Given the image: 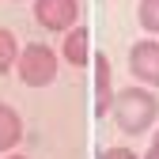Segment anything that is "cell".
<instances>
[{
	"mask_svg": "<svg viewBox=\"0 0 159 159\" xmlns=\"http://www.w3.org/2000/svg\"><path fill=\"white\" fill-rule=\"evenodd\" d=\"M110 114H114L117 129H121L125 136H140V133H148V129L159 121V98L152 95V87L133 84V87L114 91Z\"/></svg>",
	"mask_w": 159,
	"mask_h": 159,
	"instance_id": "1",
	"label": "cell"
},
{
	"mask_svg": "<svg viewBox=\"0 0 159 159\" xmlns=\"http://www.w3.org/2000/svg\"><path fill=\"white\" fill-rule=\"evenodd\" d=\"M15 68L27 87H49L57 80V49H49L46 42H30V46H23Z\"/></svg>",
	"mask_w": 159,
	"mask_h": 159,
	"instance_id": "2",
	"label": "cell"
},
{
	"mask_svg": "<svg viewBox=\"0 0 159 159\" xmlns=\"http://www.w3.org/2000/svg\"><path fill=\"white\" fill-rule=\"evenodd\" d=\"M129 72L144 87H159V38H140L129 49Z\"/></svg>",
	"mask_w": 159,
	"mask_h": 159,
	"instance_id": "3",
	"label": "cell"
},
{
	"mask_svg": "<svg viewBox=\"0 0 159 159\" xmlns=\"http://www.w3.org/2000/svg\"><path fill=\"white\" fill-rule=\"evenodd\" d=\"M34 19L46 30H72L80 23V0H34Z\"/></svg>",
	"mask_w": 159,
	"mask_h": 159,
	"instance_id": "4",
	"label": "cell"
},
{
	"mask_svg": "<svg viewBox=\"0 0 159 159\" xmlns=\"http://www.w3.org/2000/svg\"><path fill=\"white\" fill-rule=\"evenodd\" d=\"M114 106V72H110V57L95 53V114L106 117Z\"/></svg>",
	"mask_w": 159,
	"mask_h": 159,
	"instance_id": "5",
	"label": "cell"
},
{
	"mask_svg": "<svg viewBox=\"0 0 159 159\" xmlns=\"http://www.w3.org/2000/svg\"><path fill=\"white\" fill-rule=\"evenodd\" d=\"M61 57L68 65H76V68H84L87 61H91V30L84 27V23H76L72 30H65V46H61Z\"/></svg>",
	"mask_w": 159,
	"mask_h": 159,
	"instance_id": "6",
	"label": "cell"
},
{
	"mask_svg": "<svg viewBox=\"0 0 159 159\" xmlns=\"http://www.w3.org/2000/svg\"><path fill=\"white\" fill-rule=\"evenodd\" d=\"M23 140V117H19L15 106L0 102V155H8L11 148H19Z\"/></svg>",
	"mask_w": 159,
	"mask_h": 159,
	"instance_id": "7",
	"label": "cell"
},
{
	"mask_svg": "<svg viewBox=\"0 0 159 159\" xmlns=\"http://www.w3.org/2000/svg\"><path fill=\"white\" fill-rule=\"evenodd\" d=\"M15 61H19V42H15V34L8 27H0V76L11 72Z\"/></svg>",
	"mask_w": 159,
	"mask_h": 159,
	"instance_id": "8",
	"label": "cell"
},
{
	"mask_svg": "<svg viewBox=\"0 0 159 159\" xmlns=\"http://www.w3.org/2000/svg\"><path fill=\"white\" fill-rule=\"evenodd\" d=\"M136 19H140V27L148 34L159 38V0H140V4H136Z\"/></svg>",
	"mask_w": 159,
	"mask_h": 159,
	"instance_id": "9",
	"label": "cell"
},
{
	"mask_svg": "<svg viewBox=\"0 0 159 159\" xmlns=\"http://www.w3.org/2000/svg\"><path fill=\"white\" fill-rule=\"evenodd\" d=\"M98 159H140L133 148H125V144H117V148H106V152H98Z\"/></svg>",
	"mask_w": 159,
	"mask_h": 159,
	"instance_id": "10",
	"label": "cell"
},
{
	"mask_svg": "<svg viewBox=\"0 0 159 159\" xmlns=\"http://www.w3.org/2000/svg\"><path fill=\"white\" fill-rule=\"evenodd\" d=\"M144 159H159V144H152V148L144 152Z\"/></svg>",
	"mask_w": 159,
	"mask_h": 159,
	"instance_id": "11",
	"label": "cell"
},
{
	"mask_svg": "<svg viewBox=\"0 0 159 159\" xmlns=\"http://www.w3.org/2000/svg\"><path fill=\"white\" fill-rule=\"evenodd\" d=\"M4 159H27V155H11V152H8V155H4Z\"/></svg>",
	"mask_w": 159,
	"mask_h": 159,
	"instance_id": "12",
	"label": "cell"
},
{
	"mask_svg": "<svg viewBox=\"0 0 159 159\" xmlns=\"http://www.w3.org/2000/svg\"><path fill=\"white\" fill-rule=\"evenodd\" d=\"M152 144H159V129H155V140H152Z\"/></svg>",
	"mask_w": 159,
	"mask_h": 159,
	"instance_id": "13",
	"label": "cell"
}]
</instances>
